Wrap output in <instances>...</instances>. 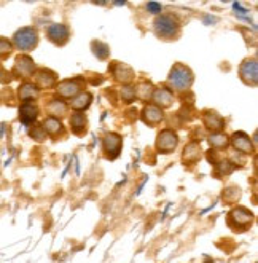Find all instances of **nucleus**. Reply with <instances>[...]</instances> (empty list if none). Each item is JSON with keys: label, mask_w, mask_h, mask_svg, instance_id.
<instances>
[{"label": "nucleus", "mask_w": 258, "mask_h": 263, "mask_svg": "<svg viewBox=\"0 0 258 263\" xmlns=\"http://www.w3.org/2000/svg\"><path fill=\"white\" fill-rule=\"evenodd\" d=\"M91 101H93V96H91L89 92L83 91V92H78V95L75 96V98H72L70 107H72L73 110L82 112V110L88 109V107L91 105Z\"/></svg>", "instance_id": "obj_18"}, {"label": "nucleus", "mask_w": 258, "mask_h": 263, "mask_svg": "<svg viewBox=\"0 0 258 263\" xmlns=\"http://www.w3.org/2000/svg\"><path fill=\"white\" fill-rule=\"evenodd\" d=\"M230 141H231V145L241 152V153H253V144L250 141V136H247L246 133H234L231 137H230Z\"/></svg>", "instance_id": "obj_10"}, {"label": "nucleus", "mask_w": 258, "mask_h": 263, "mask_svg": "<svg viewBox=\"0 0 258 263\" xmlns=\"http://www.w3.org/2000/svg\"><path fill=\"white\" fill-rule=\"evenodd\" d=\"M37 117H38V107L34 102H24L19 107V120L23 125L30 126L32 123H35Z\"/></svg>", "instance_id": "obj_11"}, {"label": "nucleus", "mask_w": 258, "mask_h": 263, "mask_svg": "<svg viewBox=\"0 0 258 263\" xmlns=\"http://www.w3.org/2000/svg\"><path fill=\"white\" fill-rule=\"evenodd\" d=\"M102 147H104L105 155H107V158L115 160L121 150V136L116 133L105 134V137L102 139Z\"/></svg>", "instance_id": "obj_8"}, {"label": "nucleus", "mask_w": 258, "mask_h": 263, "mask_svg": "<svg viewBox=\"0 0 258 263\" xmlns=\"http://www.w3.org/2000/svg\"><path fill=\"white\" fill-rule=\"evenodd\" d=\"M47 35L50 39V42H53L54 45H59L63 46L69 42V37H70V30L66 24H59V23H54V24H50L48 29H47Z\"/></svg>", "instance_id": "obj_6"}, {"label": "nucleus", "mask_w": 258, "mask_h": 263, "mask_svg": "<svg viewBox=\"0 0 258 263\" xmlns=\"http://www.w3.org/2000/svg\"><path fill=\"white\" fill-rule=\"evenodd\" d=\"M217 169H219V174H230V173H233V169H234V164L231 163V161H228V160H223V161H220L219 164H217Z\"/></svg>", "instance_id": "obj_30"}, {"label": "nucleus", "mask_w": 258, "mask_h": 263, "mask_svg": "<svg viewBox=\"0 0 258 263\" xmlns=\"http://www.w3.org/2000/svg\"><path fill=\"white\" fill-rule=\"evenodd\" d=\"M48 112L51 114V117L57 118V117H63L67 114V104L64 101H59V99H53L50 104H48Z\"/></svg>", "instance_id": "obj_23"}, {"label": "nucleus", "mask_w": 258, "mask_h": 263, "mask_svg": "<svg viewBox=\"0 0 258 263\" xmlns=\"http://www.w3.org/2000/svg\"><path fill=\"white\" fill-rule=\"evenodd\" d=\"M121 98H123L125 102H132L135 99V88L134 86H123L121 88Z\"/></svg>", "instance_id": "obj_29"}, {"label": "nucleus", "mask_w": 258, "mask_h": 263, "mask_svg": "<svg viewBox=\"0 0 258 263\" xmlns=\"http://www.w3.org/2000/svg\"><path fill=\"white\" fill-rule=\"evenodd\" d=\"M151 99L155 101V105L160 107V109H166V107H171L172 102H174V95L172 91L168 89V88H158L153 91V95H151Z\"/></svg>", "instance_id": "obj_14"}, {"label": "nucleus", "mask_w": 258, "mask_h": 263, "mask_svg": "<svg viewBox=\"0 0 258 263\" xmlns=\"http://www.w3.org/2000/svg\"><path fill=\"white\" fill-rule=\"evenodd\" d=\"M178 145V136L172 129H163L156 137V148L160 153H172Z\"/></svg>", "instance_id": "obj_5"}, {"label": "nucleus", "mask_w": 258, "mask_h": 263, "mask_svg": "<svg viewBox=\"0 0 258 263\" xmlns=\"http://www.w3.org/2000/svg\"><path fill=\"white\" fill-rule=\"evenodd\" d=\"M57 92H59V96H63V98H67V99H72L75 98L80 92V86L77 82H72V80H63L59 85H57Z\"/></svg>", "instance_id": "obj_17"}, {"label": "nucleus", "mask_w": 258, "mask_h": 263, "mask_svg": "<svg viewBox=\"0 0 258 263\" xmlns=\"http://www.w3.org/2000/svg\"><path fill=\"white\" fill-rule=\"evenodd\" d=\"M163 110L160 107H156L155 104H150V105H145L144 110H142V120L147 125H151V126H156L161 123L163 120Z\"/></svg>", "instance_id": "obj_13"}, {"label": "nucleus", "mask_w": 258, "mask_h": 263, "mask_svg": "<svg viewBox=\"0 0 258 263\" xmlns=\"http://www.w3.org/2000/svg\"><path fill=\"white\" fill-rule=\"evenodd\" d=\"M252 220H253V214L247 208H242V206L234 208L230 212V217H228V223L234 227V230H237V227L246 230L249 225H252Z\"/></svg>", "instance_id": "obj_4"}, {"label": "nucleus", "mask_w": 258, "mask_h": 263, "mask_svg": "<svg viewBox=\"0 0 258 263\" xmlns=\"http://www.w3.org/2000/svg\"><path fill=\"white\" fill-rule=\"evenodd\" d=\"M13 50V43L7 39H2L0 37V56H7L10 54Z\"/></svg>", "instance_id": "obj_31"}, {"label": "nucleus", "mask_w": 258, "mask_h": 263, "mask_svg": "<svg viewBox=\"0 0 258 263\" xmlns=\"http://www.w3.org/2000/svg\"><path fill=\"white\" fill-rule=\"evenodd\" d=\"M35 70V63L32 58H29L26 54H21L14 61V67L13 72L16 73L18 77H30Z\"/></svg>", "instance_id": "obj_9"}, {"label": "nucleus", "mask_w": 258, "mask_h": 263, "mask_svg": "<svg viewBox=\"0 0 258 263\" xmlns=\"http://www.w3.org/2000/svg\"><path fill=\"white\" fill-rule=\"evenodd\" d=\"M29 136L32 137V139H35L37 142H43L45 139H47V133L43 131L42 126H34V128H30V129H29Z\"/></svg>", "instance_id": "obj_28"}, {"label": "nucleus", "mask_w": 258, "mask_h": 263, "mask_svg": "<svg viewBox=\"0 0 258 263\" xmlns=\"http://www.w3.org/2000/svg\"><path fill=\"white\" fill-rule=\"evenodd\" d=\"M239 75L246 85L255 86L258 80V64L255 59H246L239 67Z\"/></svg>", "instance_id": "obj_7"}, {"label": "nucleus", "mask_w": 258, "mask_h": 263, "mask_svg": "<svg viewBox=\"0 0 258 263\" xmlns=\"http://www.w3.org/2000/svg\"><path fill=\"white\" fill-rule=\"evenodd\" d=\"M43 131L47 134H51V136H56L63 131V123H61L59 118H54V117H48L43 120V125H42Z\"/></svg>", "instance_id": "obj_22"}, {"label": "nucleus", "mask_w": 258, "mask_h": 263, "mask_svg": "<svg viewBox=\"0 0 258 263\" xmlns=\"http://www.w3.org/2000/svg\"><path fill=\"white\" fill-rule=\"evenodd\" d=\"M147 10L151 13V14H160L161 13V5L158 2H148L147 4Z\"/></svg>", "instance_id": "obj_32"}, {"label": "nucleus", "mask_w": 258, "mask_h": 263, "mask_svg": "<svg viewBox=\"0 0 258 263\" xmlns=\"http://www.w3.org/2000/svg\"><path fill=\"white\" fill-rule=\"evenodd\" d=\"M113 75H115V79L120 82V83H131L132 79H134V70L128 66V64H123V63H118L113 66L112 69Z\"/></svg>", "instance_id": "obj_16"}, {"label": "nucleus", "mask_w": 258, "mask_h": 263, "mask_svg": "<svg viewBox=\"0 0 258 263\" xmlns=\"http://www.w3.org/2000/svg\"><path fill=\"white\" fill-rule=\"evenodd\" d=\"M209 142L212 147H215V148H225L226 145H228V137L222 133H214L209 137Z\"/></svg>", "instance_id": "obj_27"}, {"label": "nucleus", "mask_w": 258, "mask_h": 263, "mask_svg": "<svg viewBox=\"0 0 258 263\" xmlns=\"http://www.w3.org/2000/svg\"><path fill=\"white\" fill-rule=\"evenodd\" d=\"M91 46H93V53L97 56V59H107V58H109V54H110L109 45H105V43H102V42L94 40Z\"/></svg>", "instance_id": "obj_24"}, {"label": "nucleus", "mask_w": 258, "mask_h": 263, "mask_svg": "<svg viewBox=\"0 0 258 263\" xmlns=\"http://www.w3.org/2000/svg\"><path fill=\"white\" fill-rule=\"evenodd\" d=\"M239 198H241V189L239 187H230L223 192V201L228 204L237 203Z\"/></svg>", "instance_id": "obj_26"}, {"label": "nucleus", "mask_w": 258, "mask_h": 263, "mask_svg": "<svg viewBox=\"0 0 258 263\" xmlns=\"http://www.w3.org/2000/svg\"><path fill=\"white\" fill-rule=\"evenodd\" d=\"M35 82H37L35 85L37 88H42V89L53 88L56 85V73L47 69H40L35 75Z\"/></svg>", "instance_id": "obj_15"}, {"label": "nucleus", "mask_w": 258, "mask_h": 263, "mask_svg": "<svg viewBox=\"0 0 258 263\" xmlns=\"http://www.w3.org/2000/svg\"><path fill=\"white\" fill-rule=\"evenodd\" d=\"M201 158V145L198 142H190L185 148H184V163H196Z\"/></svg>", "instance_id": "obj_19"}, {"label": "nucleus", "mask_w": 258, "mask_h": 263, "mask_svg": "<svg viewBox=\"0 0 258 263\" xmlns=\"http://www.w3.org/2000/svg\"><path fill=\"white\" fill-rule=\"evenodd\" d=\"M153 30L163 40H174L180 34V23L171 14H161L153 23Z\"/></svg>", "instance_id": "obj_1"}, {"label": "nucleus", "mask_w": 258, "mask_h": 263, "mask_svg": "<svg viewBox=\"0 0 258 263\" xmlns=\"http://www.w3.org/2000/svg\"><path fill=\"white\" fill-rule=\"evenodd\" d=\"M18 96L24 102H30L38 98V88L34 83H23L18 89Z\"/></svg>", "instance_id": "obj_20"}, {"label": "nucleus", "mask_w": 258, "mask_h": 263, "mask_svg": "<svg viewBox=\"0 0 258 263\" xmlns=\"http://www.w3.org/2000/svg\"><path fill=\"white\" fill-rule=\"evenodd\" d=\"M193 72L184 66V64H175L168 77V83L174 88V89H178V91H185L188 89L191 85H193Z\"/></svg>", "instance_id": "obj_2"}, {"label": "nucleus", "mask_w": 258, "mask_h": 263, "mask_svg": "<svg viewBox=\"0 0 258 263\" xmlns=\"http://www.w3.org/2000/svg\"><path fill=\"white\" fill-rule=\"evenodd\" d=\"M203 121H204L206 128L212 131V134L220 133L225 128V120L214 110H206L203 115Z\"/></svg>", "instance_id": "obj_12"}, {"label": "nucleus", "mask_w": 258, "mask_h": 263, "mask_svg": "<svg viewBox=\"0 0 258 263\" xmlns=\"http://www.w3.org/2000/svg\"><path fill=\"white\" fill-rule=\"evenodd\" d=\"M13 43L19 51H32L38 43V34L34 27H23L13 35Z\"/></svg>", "instance_id": "obj_3"}, {"label": "nucleus", "mask_w": 258, "mask_h": 263, "mask_svg": "<svg viewBox=\"0 0 258 263\" xmlns=\"http://www.w3.org/2000/svg\"><path fill=\"white\" fill-rule=\"evenodd\" d=\"M233 8L236 10V14H239V16H242V18H244V16H247V10H244V8H242L239 4H233Z\"/></svg>", "instance_id": "obj_33"}, {"label": "nucleus", "mask_w": 258, "mask_h": 263, "mask_svg": "<svg viewBox=\"0 0 258 263\" xmlns=\"http://www.w3.org/2000/svg\"><path fill=\"white\" fill-rule=\"evenodd\" d=\"M70 123V128L72 131L77 134V136H82L83 133H86V126H88V120L83 114L77 112V114H73L69 120Z\"/></svg>", "instance_id": "obj_21"}, {"label": "nucleus", "mask_w": 258, "mask_h": 263, "mask_svg": "<svg viewBox=\"0 0 258 263\" xmlns=\"http://www.w3.org/2000/svg\"><path fill=\"white\" fill-rule=\"evenodd\" d=\"M153 86H151V83H147V82H144V83H141L139 85V88L135 89V96L137 98H141L142 101H147V99H151V95H153Z\"/></svg>", "instance_id": "obj_25"}]
</instances>
